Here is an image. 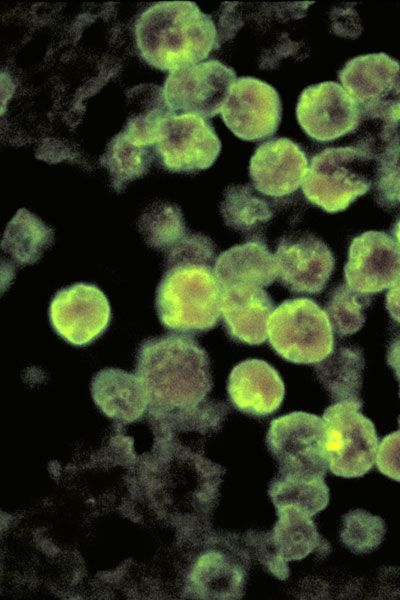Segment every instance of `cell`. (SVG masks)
I'll list each match as a JSON object with an SVG mask.
<instances>
[{"instance_id":"21","label":"cell","mask_w":400,"mask_h":600,"mask_svg":"<svg viewBox=\"0 0 400 600\" xmlns=\"http://www.w3.org/2000/svg\"><path fill=\"white\" fill-rule=\"evenodd\" d=\"M91 394L101 411L118 421H135L149 406L146 387L138 375L118 368L97 372L91 383Z\"/></svg>"},{"instance_id":"31","label":"cell","mask_w":400,"mask_h":600,"mask_svg":"<svg viewBox=\"0 0 400 600\" xmlns=\"http://www.w3.org/2000/svg\"><path fill=\"white\" fill-rule=\"evenodd\" d=\"M373 183L376 201L381 207L390 209L400 205V145L377 160Z\"/></svg>"},{"instance_id":"28","label":"cell","mask_w":400,"mask_h":600,"mask_svg":"<svg viewBox=\"0 0 400 600\" xmlns=\"http://www.w3.org/2000/svg\"><path fill=\"white\" fill-rule=\"evenodd\" d=\"M138 227L147 245L163 253L189 233L180 208L168 202L151 205L140 217Z\"/></svg>"},{"instance_id":"10","label":"cell","mask_w":400,"mask_h":600,"mask_svg":"<svg viewBox=\"0 0 400 600\" xmlns=\"http://www.w3.org/2000/svg\"><path fill=\"white\" fill-rule=\"evenodd\" d=\"M235 81L233 69L218 60H208L171 71L162 94L171 113L210 118L221 112Z\"/></svg>"},{"instance_id":"11","label":"cell","mask_w":400,"mask_h":600,"mask_svg":"<svg viewBox=\"0 0 400 600\" xmlns=\"http://www.w3.org/2000/svg\"><path fill=\"white\" fill-rule=\"evenodd\" d=\"M338 78L362 116L397 118L400 63L396 59L383 52L360 55L342 67Z\"/></svg>"},{"instance_id":"20","label":"cell","mask_w":400,"mask_h":600,"mask_svg":"<svg viewBox=\"0 0 400 600\" xmlns=\"http://www.w3.org/2000/svg\"><path fill=\"white\" fill-rule=\"evenodd\" d=\"M214 273L220 289L235 285L263 288L277 278V266L264 240L253 238L222 252Z\"/></svg>"},{"instance_id":"8","label":"cell","mask_w":400,"mask_h":600,"mask_svg":"<svg viewBox=\"0 0 400 600\" xmlns=\"http://www.w3.org/2000/svg\"><path fill=\"white\" fill-rule=\"evenodd\" d=\"M278 519L270 532H248V544L258 560L280 580L289 576L287 562L310 553L326 555L329 544L317 531L311 516L294 507L276 509Z\"/></svg>"},{"instance_id":"9","label":"cell","mask_w":400,"mask_h":600,"mask_svg":"<svg viewBox=\"0 0 400 600\" xmlns=\"http://www.w3.org/2000/svg\"><path fill=\"white\" fill-rule=\"evenodd\" d=\"M155 147L167 170L196 173L213 165L221 142L203 117L168 112L160 120Z\"/></svg>"},{"instance_id":"33","label":"cell","mask_w":400,"mask_h":600,"mask_svg":"<svg viewBox=\"0 0 400 600\" xmlns=\"http://www.w3.org/2000/svg\"><path fill=\"white\" fill-rule=\"evenodd\" d=\"M385 305L390 317L400 324V279L388 290Z\"/></svg>"},{"instance_id":"36","label":"cell","mask_w":400,"mask_h":600,"mask_svg":"<svg viewBox=\"0 0 400 600\" xmlns=\"http://www.w3.org/2000/svg\"><path fill=\"white\" fill-rule=\"evenodd\" d=\"M396 116H397L398 120L400 121V101H399V103L397 105V108H396Z\"/></svg>"},{"instance_id":"18","label":"cell","mask_w":400,"mask_h":600,"mask_svg":"<svg viewBox=\"0 0 400 600\" xmlns=\"http://www.w3.org/2000/svg\"><path fill=\"white\" fill-rule=\"evenodd\" d=\"M227 391L237 410L254 417H265L279 409L285 388L279 373L270 364L260 359H247L232 369Z\"/></svg>"},{"instance_id":"16","label":"cell","mask_w":400,"mask_h":600,"mask_svg":"<svg viewBox=\"0 0 400 600\" xmlns=\"http://www.w3.org/2000/svg\"><path fill=\"white\" fill-rule=\"evenodd\" d=\"M274 256L278 281L293 293H320L335 266L328 246L310 233L284 237Z\"/></svg>"},{"instance_id":"34","label":"cell","mask_w":400,"mask_h":600,"mask_svg":"<svg viewBox=\"0 0 400 600\" xmlns=\"http://www.w3.org/2000/svg\"><path fill=\"white\" fill-rule=\"evenodd\" d=\"M387 364L394 371L395 376L400 374V333L389 343L386 354Z\"/></svg>"},{"instance_id":"35","label":"cell","mask_w":400,"mask_h":600,"mask_svg":"<svg viewBox=\"0 0 400 600\" xmlns=\"http://www.w3.org/2000/svg\"><path fill=\"white\" fill-rule=\"evenodd\" d=\"M392 234L396 242L400 245V216L398 217L397 221L395 222L392 228Z\"/></svg>"},{"instance_id":"23","label":"cell","mask_w":400,"mask_h":600,"mask_svg":"<svg viewBox=\"0 0 400 600\" xmlns=\"http://www.w3.org/2000/svg\"><path fill=\"white\" fill-rule=\"evenodd\" d=\"M190 581L204 599H234L242 596L243 567L218 551L203 554L195 563Z\"/></svg>"},{"instance_id":"30","label":"cell","mask_w":400,"mask_h":600,"mask_svg":"<svg viewBox=\"0 0 400 600\" xmlns=\"http://www.w3.org/2000/svg\"><path fill=\"white\" fill-rule=\"evenodd\" d=\"M385 532L381 517L357 509L344 515L341 540L355 554L370 553L381 544Z\"/></svg>"},{"instance_id":"2","label":"cell","mask_w":400,"mask_h":600,"mask_svg":"<svg viewBox=\"0 0 400 600\" xmlns=\"http://www.w3.org/2000/svg\"><path fill=\"white\" fill-rule=\"evenodd\" d=\"M135 369L156 413L194 412L212 388L208 353L190 334L173 332L143 340Z\"/></svg>"},{"instance_id":"25","label":"cell","mask_w":400,"mask_h":600,"mask_svg":"<svg viewBox=\"0 0 400 600\" xmlns=\"http://www.w3.org/2000/svg\"><path fill=\"white\" fill-rule=\"evenodd\" d=\"M269 497L276 509L297 508L313 517L329 502V488L324 477L278 474L269 484Z\"/></svg>"},{"instance_id":"1","label":"cell","mask_w":400,"mask_h":600,"mask_svg":"<svg viewBox=\"0 0 400 600\" xmlns=\"http://www.w3.org/2000/svg\"><path fill=\"white\" fill-rule=\"evenodd\" d=\"M164 254V273L155 298L160 323L171 332L190 335L213 329L221 317L214 242L204 234L189 232Z\"/></svg>"},{"instance_id":"14","label":"cell","mask_w":400,"mask_h":600,"mask_svg":"<svg viewBox=\"0 0 400 600\" xmlns=\"http://www.w3.org/2000/svg\"><path fill=\"white\" fill-rule=\"evenodd\" d=\"M296 116L311 139L328 142L354 132L359 126L361 111L340 84L326 81L301 92Z\"/></svg>"},{"instance_id":"5","label":"cell","mask_w":400,"mask_h":600,"mask_svg":"<svg viewBox=\"0 0 400 600\" xmlns=\"http://www.w3.org/2000/svg\"><path fill=\"white\" fill-rule=\"evenodd\" d=\"M267 334L276 353L296 364L318 363L334 349L326 312L307 298L281 303L269 317Z\"/></svg>"},{"instance_id":"17","label":"cell","mask_w":400,"mask_h":600,"mask_svg":"<svg viewBox=\"0 0 400 600\" xmlns=\"http://www.w3.org/2000/svg\"><path fill=\"white\" fill-rule=\"evenodd\" d=\"M308 170L301 148L288 138H274L260 144L249 164L253 187L263 195L283 197L295 192Z\"/></svg>"},{"instance_id":"12","label":"cell","mask_w":400,"mask_h":600,"mask_svg":"<svg viewBox=\"0 0 400 600\" xmlns=\"http://www.w3.org/2000/svg\"><path fill=\"white\" fill-rule=\"evenodd\" d=\"M112 314L104 292L92 283H75L61 288L49 306L54 331L67 343L84 347L108 329Z\"/></svg>"},{"instance_id":"26","label":"cell","mask_w":400,"mask_h":600,"mask_svg":"<svg viewBox=\"0 0 400 600\" xmlns=\"http://www.w3.org/2000/svg\"><path fill=\"white\" fill-rule=\"evenodd\" d=\"M249 184L232 185L224 192L220 211L227 226L242 233L260 228L273 216L268 202Z\"/></svg>"},{"instance_id":"15","label":"cell","mask_w":400,"mask_h":600,"mask_svg":"<svg viewBox=\"0 0 400 600\" xmlns=\"http://www.w3.org/2000/svg\"><path fill=\"white\" fill-rule=\"evenodd\" d=\"M346 285L372 295L400 279V245L383 231H367L350 244L344 267Z\"/></svg>"},{"instance_id":"6","label":"cell","mask_w":400,"mask_h":600,"mask_svg":"<svg viewBox=\"0 0 400 600\" xmlns=\"http://www.w3.org/2000/svg\"><path fill=\"white\" fill-rule=\"evenodd\" d=\"M361 408L362 401H340L323 413L328 468L336 476L361 477L376 460L378 436Z\"/></svg>"},{"instance_id":"3","label":"cell","mask_w":400,"mask_h":600,"mask_svg":"<svg viewBox=\"0 0 400 600\" xmlns=\"http://www.w3.org/2000/svg\"><path fill=\"white\" fill-rule=\"evenodd\" d=\"M135 35L142 58L170 72L200 63L218 44L212 18L190 1L149 7L136 20Z\"/></svg>"},{"instance_id":"19","label":"cell","mask_w":400,"mask_h":600,"mask_svg":"<svg viewBox=\"0 0 400 600\" xmlns=\"http://www.w3.org/2000/svg\"><path fill=\"white\" fill-rule=\"evenodd\" d=\"M221 291V318L229 337L239 343L265 342L268 320L275 304L261 287L230 286Z\"/></svg>"},{"instance_id":"27","label":"cell","mask_w":400,"mask_h":600,"mask_svg":"<svg viewBox=\"0 0 400 600\" xmlns=\"http://www.w3.org/2000/svg\"><path fill=\"white\" fill-rule=\"evenodd\" d=\"M149 147L136 144L123 132L111 140L102 161L110 172L116 192H121L129 182L147 173L153 159Z\"/></svg>"},{"instance_id":"7","label":"cell","mask_w":400,"mask_h":600,"mask_svg":"<svg viewBox=\"0 0 400 600\" xmlns=\"http://www.w3.org/2000/svg\"><path fill=\"white\" fill-rule=\"evenodd\" d=\"M325 428L323 418L303 411L272 420L266 445L278 464V474L325 477Z\"/></svg>"},{"instance_id":"22","label":"cell","mask_w":400,"mask_h":600,"mask_svg":"<svg viewBox=\"0 0 400 600\" xmlns=\"http://www.w3.org/2000/svg\"><path fill=\"white\" fill-rule=\"evenodd\" d=\"M317 378L329 392L331 399L362 401V373L364 357L357 346H340L314 366Z\"/></svg>"},{"instance_id":"32","label":"cell","mask_w":400,"mask_h":600,"mask_svg":"<svg viewBox=\"0 0 400 600\" xmlns=\"http://www.w3.org/2000/svg\"><path fill=\"white\" fill-rule=\"evenodd\" d=\"M375 461L383 475L400 482V429L381 440Z\"/></svg>"},{"instance_id":"24","label":"cell","mask_w":400,"mask_h":600,"mask_svg":"<svg viewBox=\"0 0 400 600\" xmlns=\"http://www.w3.org/2000/svg\"><path fill=\"white\" fill-rule=\"evenodd\" d=\"M54 240V230L26 209H19L3 235L2 252L11 264L26 266L36 263Z\"/></svg>"},{"instance_id":"29","label":"cell","mask_w":400,"mask_h":600,"mask_svg":"<svg viewBox=\"0 0 400 600\" xmlns=\"http://www.w3.org/2000/svg\"><path fill=\"white\" fill-rule=\"evenodd\" d=\"M370 304L371 295L356 292L346 284L336 286L325 304L332 330L339 336L356 333L365 322V310Z\"/></svg>"},{"instance_id":"37","label":"cell","mask_w":400,"mask_h":600,"mask_svg":"<svg viewBox=\"0 0 400 600\" xmlns=\"http://www.w3.org/2000/svg\"><path fill=\"white\" fill-rule=\"evenodd\" d=\"M396 377H397V379H398V381H399V384H400V374H399L398 376H396ZM399 396H400V391H399ZM398 425H399V427H400V415H399V417H398Z\"/></svg>"},{"instance_id":"4","label":"cell","mask_w":400,"mask_h":600,"mask_svg":"<svg viewBox=\"0 0 400 600\" xmlns=\"http://www.w3.org/2000/svg\"><path fill=\"white\" fill-rule=\"evenodd\" d=\"M376 160L353 146L328 147L312 157L302 191L328 213L347 209L372 186Z\"/></svg>"},{"instance_id":"13","label":"cell","mask_w":400,"mask_h":600,"mask_svg":"<svg viewBox=\"0 0 400 600\" xmlns=\"http://www.w3.org/2000/svg\"><path fill=\"white\" fill-rule=\"evenodd\" d=\"M225 125L238 138L260 141L274 135L282 116L277 90L254 77H240L222 107Z\"/></svg>"}]
</instances>
